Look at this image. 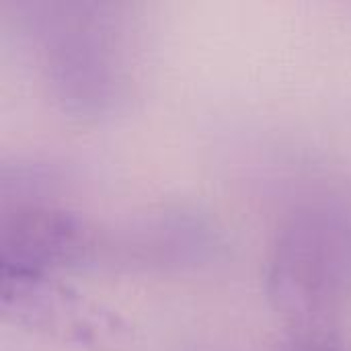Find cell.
Instances as JSON below:
<instances>
[{"label":"cell","instance_id":"cell-1","mask_svg":"<svg viewBox=\"0 0 351 351\" xmlns=\"http://www.w3.org/2000/svg\"><path fill=\"white\" fill-rule=\"evenodd\" d=\"M16 19L33 60L51 93L68 111H111L125 95V33L113 4L23 2Z\"/></svg>","mask_w":351,"mask_h":351},{"label":"cell","instance_id":"cell-2","mask_svg":"<svg viewBox=\"0 0 351 351\" xmlns=\"http://www.w3.org/2000/svg\"><path fill=\"white\" fill-rule=\"evenodd\" d=\"M267 294L300 325H323L351 298V208L308 199L282 220L267 261Z\"/></svg>","mask_w":351,"mask_h":351},{"label":"cell","instance_id":"cell-3","mask_svg":"<svg viewBox=\"0 0 351 351\" xmlns=\"http://www.w3.org/2000/svg\"><path fill=\"white\" fill-rule=\"evenodd\" d=\"M95 251H99L97 234L68 210L25 202L2 214V280L47 276L56 267L90 259Z\"/></svg>","mask_w":351,"mask_h":351},{"label":"cell","instance_id":"cell-4","mask_svg":"<svg viewBox=\"0 0 351 351\" xmlns=\"http://www.w3.org/2000/svg\"><path fill=\"white\" fill-rule=\"evenodd\" d=\"M2 306L21 325L80 343H105L119 331L109 313H101L78 294L51 284L47 276L2 280Z\"/></svg>","mask_w":351,"mask_h":351},{"label":"cell","instance_id":"cell-5","mask_svg":"<svg viewBox=\"0 0 351 351\" xmlns=\"http://www.w3.org/2000/svg\"><path fill=\"white\" fill-rule=\"evenodd\" d=\"M278 351H351V346L325 325H298Z\"/></svg>","mask_w":351,"mask_h":351}]
</instances>
